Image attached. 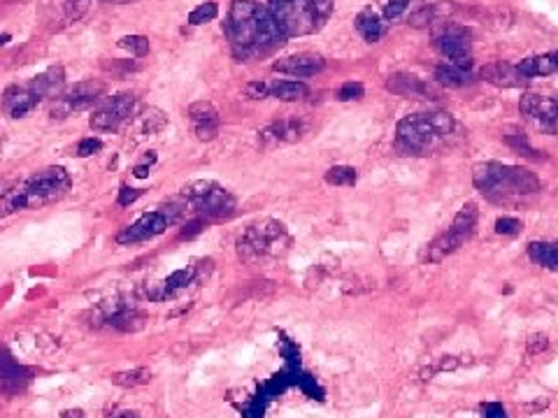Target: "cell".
<instances>
[{
  "label": "cell",
  "mask_w": 558,
  "mask_h": 418,
  "mask_svg": "<svg viewBox=\"0 0 558 418\" xmlns=\"http://www.w3.org/2000/svg\"><path fill=\"white\" fill-rule=\"evenodd\" d=\"M224 35L242 63L272 56L289 40L270 7L259 0H233L224 19Z\"/></svg>",
  "instance_id": "cell-1"
},
{
  "label": "cell",
  "mask_w": 558,
  "mask_h": 418,
  "mask_svg": "<svg viewBox=\"0 0 558 418\" xmlns=\"http://www.w3.org/2000/svg\"><path fill=\"white\" fill-rule=\"evenodd\" d=\"M458 123L449 112H416L407 114L396 126V147L403 154L426 156L447 147L456 137Z\"/></svg>",
  "instance_id": "cell-2"
},
{
  "label": "cell",
  "mask_w": 558,
  "mask_h": 418,
  "mask_svg": "<svg viewBox=\"0 0 558 418\" xmlns=\"http://www.w3.org/2000/svg\"><path fill=\"white\" fill-rule=\"evenodd\" d=\"M73 179L63 167H44L21 184H10L0 193V216L16 214L21 209H40L66 198Z\"/></svg>",
  "instance_id": "cell-3"
},
{
  "label": "cell",
  "mask_w": 558,
  "mask_h": 418,
  "mask_svg": "<svg viewBox=\"0 0 558 418\" xmlns=\"http://www.w3.org/2000/svg\"><path fill=\"white\" fill-rule=\"evenodd\" d=\"M472 182L477 191H482L493 202H510L515 198H526L542 189V182L521 165H507L486 161L475 165Z\"/></svg>",
  "instance_id": "cell-4"
},
{
  "label": "cell",
  "mask_w": 558,
  "mask_h": 418,
  "mask_svg": "<svg viewBox=\"0 0 558 418\" xmlns=\"http://www.w3.org/2000/svg\"><path fill=\"white\" fill-rule=\"evenodd\" d=\"M265 5L289 38H303L321 31L333 14V0H268Z\"/></svg>",
  "instance_id": "cell-5"
},
{
  "label": "cell",
  "mask_w": 558,
  "mask_h": 418,
  "mask_svg": "<svg viewBox=\"0 0 558 418\" xmlns=\"http://www.w3.org/2000/svg\"><path fill=\"white\" fill-rule=\"evenodd\" d=\"M289 244H291V237L284 224H279L274 219H261L242 230L235 246H237V256L242 261L256 263L284 254Z\"/></svg>",
  "instance_id": "cell-6"
},
{
  "label": "cell",
  "mask_w": 558,
  "mask_h": 418,
  "mask_svg": "<svg viewBox=\"0 0 558 418\" xmlns=\"http://www.w3.org/2000/svg\"><path fill=\"white\" fill-rule=\"evenodd\" d=\"M182 198L189 204L191 214H198L200 219H210V221H221V219H230L235 214L237 200L235 195L226 191L224 186L210 179H198L186 184L182 189Z\"/></svg>",
  "instance_id": "cell-7"
},
{
  "label": "cell",
  "mask_w": 558,
  "mask_h": 418,
  "mask_svg": "<svg viewBox=\"0 0 558 418\" xmlns=\"http://www.w3.org/2000/svg\"><path fill=\"white\" fill-rule=\"evenodd\" d=\"M477 221H480V209H477V204H472V202L463 204L458 214L454 216V221H451V226L428 244L426 256L423 258H426L428 263H440V261H445L447 256L458 251V249L475 235Z\"/></svg>",
  "instance_id": "cell-8"
},
{
  "label": "cell",
  "mask_w": 558,
  "mask_h": 418,
  "mask_svg": "<svg viewBox=\"0 0 558 418\" xmlns=\"http://www.w3.org/2000/svg\"><path fill=\"white\" fill-rule=\"evenodd\" d=\"M135 108H138V98L135 93H117L112 98H105V100L98 103V108L93 110L91 119H88V126H91L95 132H112L119 130L123 123H128L133 117H135Z\"/></svg>",
  "instance_id": "cell-9"
},
{
  "label": "cell",
  "mask_w": 558,
  "mask_h": 418,
  "mask_svg": "<svg viewBox=\"0 0 558 418\" xmlns=\"http://www.w3.org/2000/svg\"><path fill=\"white\" fill-rule=\"evenodd\" d=\"M105 91H108V86H105L103 82H93V79H88V82H79L70 88V91L61 93L58 98L51 100L49 117L51 119H68L70 114L93 108V105H98L103 100Z\"/></svg>",
  "instance_id": "cell-10"
},
{
  "label": "cell",
  "mask_w": 558,
  "mask_h": 418,
  "mask_svg": "<svg viewBox=\"0 0 558 418\" xmlns=\"http://www.w3.org/2000/svg\"><path fill=\"white\" fill-rule=\"evenodd\" d=\"M435 47L451 66L470 70L472 68V38L463 26L449 23L435 35Z\"/></svg>",
  "instance_id": "cell-11"
},
{
  "label": "cell",
  "mask_w": 558,
  "mask_h": 418,
  "mask_svg": "<svg viewBox=\"0 0 558 418\" xmlns=\"http://www.w3.org/2000/svg\"><path fill=\"white\" fill-rule=\"evenodd\" d=\"M519 112L535 128L549 132V135H558V98L526 93L519 103Z\"/></svg>",
  "instance_id": "cell-12"
},
{
  "label": "cell",
  "mask_w": 558,
  "mask_h": 418,
  "mask_svg": "<svg viewBox=\"0 0 558 418\" xmlns=\"http://www.w3.org/2000/svg\"><path fill=\"white\" fill-rule=\"evenodd\" d=\"M172 226V221L167 219V214L163 209L156 211H147V214L140 216L135 224H130L128 228H123L117 235L119 244H138V242H147V239H154L161 233H165V228Z\"/></svg>",
  "instance_id": "cell-13"
},
{
  "label": "cell",
  "mask_w": 558,
  "mask_h": 418,
  "mask_svg": "<svg viewBox=\"0 0 558 418\" xmlns=\"http://www.w3.org/2000/svg\"><path fill=\"white\" fill-rule=\"evenodd\" d=\"M42 98L33 91L29 84L24 86H10L5 88V93L0 95V110H3L10 119H24L26 114L38 110Z\"/></svg>",
  "instance_id": "cell-14"
},
{
  "label": "cell",
  "mask_w": 558,
  "mask_h": 418,
  "mask_svg": "<svg viewBox=\"0 0 558 418\" xmlns=\"http://www.w3.org/2000/svg\"><path fill=\"white\" fill-rule=\"evenodd\" d=\"M324 68H326L324 56L312 54V51H300V54H291L286 58H279L277 63H272L274 73L291 75V77H298V79L314 77V75L321 73Z\"/></svg>",
  "instance_id": "cell-15"
},
{
  "label": "cell",
  "mask_w": 558,
  "mask_h": 418,
  "mask_svg": "<svg viewBox=\"0 0 558 418\" xmlns=\"http://www.w3.org/2000/svg\"><path fill=\"white\" fill-rule=\"evenodd\" d=\"M189 121L200 142H210L219 135V128H221L219 112L215 105L207 100H198V103L189 105Z\"/></svg>",
  "instance_id": "cell-16"
},
{
  "label": "cell",
  "mask_w": 558,
  "mask_h": 418,
  "mask_svg": "<svg viewBox=\"0 0 558 418\" xmlns=\"http://www.w3.org/2000/svg\"><path fill=\"white\" fill-rule=\"evenodd\" d=\"M307 132V126L303 119L298 117H289V119H279L268 123L259 135L265 147H277V145H286V142H298Z\"/></svg>",
  "instance_id": "cell-17"
},
{
  "label": "cell",
  "mask_w": 558,
  "mask_h": 418,
  "mask_svg": "<svg viewBox=\"0 0 558 418\" xmlns=\"http://www.w3.org/2000/svg\"><path fill=\"white\" fill-rule=\"evenodd\" d=\"M386 88L396 95H412V98H430V100H438L440 91L426 79H419L414 75H405V73H398L391 75L386 82Z\"/></svg>",
  "instance_id": "cell-18"
},
{
  "label": "cell",
  "mask_w": 558,
  "mask_h": 418,
  "mask_svg": "<svg viewBox=\"0 0 558 418\" xmlns=\"http://www.w3.org/2000/svg\"><path fill=\"white\" fill-rule=\"evenodd\" d=\"M29 86L42 98V100H44V98H51V100H54V98H58L61 93H63V88H66V70H63V66H51V68L44 70V73L35 75L29 82Z\"/></svg>",
  "instance_id": "cell-19"
},
{
  "label": "cell",
  "mask_w": 558,
  "mask_h": 418,
  "mask_svg": "<svg viewBox=\"0 0 558 418\" xmlns=\"http://www.w3.org/2000/svg\"><path fill=\"white\" fill-rule=\"evenodd\" d=\"M482 79H486L489 84L493 86H505V88H512V86H524L528 79L519 73L517 66H510V63H489L482 68Z\"/></svg>",
  "instance_id": "cell-20"
},
{
  "label": "cell",
  "mask_w": 558,
  "mask_h": 418,
  "mask_svg": "<svg viewBox=\"0 0 558 418\" xmlns=\"http://www.w3.org/2000/svg\"><path fill=\"white\" fill-rule=\"evenodd\" d=\"M517 68L526 79L556 75L558 73V51H547V54L524 58L521 63H517Z\"/></svg>",
  "instance_id": "cell-21"
},
{
  "label": "cell",
  "mask_w": 558,
  "mask_h": 418,
  "mask_svg": "<svg viewBox=\"0 0 558 418\" xmlns=\"http://www.w3.org/2000/svg\"><path fill=\"white\" fill-rule=\"evenodd\" d=\"M353 26H356L358 35L366 42L375 44L379 42L386 35V23H384V16H379L375 10H363L356 14V19H353Z\"/></svg>",
  "instance_id": "cell-22"
},
{
  "label": "cell",
  "mask_w": 558,
  "mask_h": 418,
  "mask_svg": "<svg viewBox=\"0 0 558 418\" xmlns=\"http://www.w3.org/2000/svg\"><path fill=\"white\" fill-rule=\"evenodd\" d=\"M165 126H167L165 114L158 108H147L138 114L135 121H133V132H135V140H143V137L158 135Z\"/></svg>",
  "instance_id": "cell-23"
},
{
  "label": "cell",
  "mask_w": 558,
  "mask_h": 418,
  "mask_svg": "<svg viewBox=\"0 0 558 418\" xmlns=\"http://www.w3.org/2000/svg\"><path fill=\"white\" fill-rule=\"evenodd\" d=\"M110 325H114L121 333H138L145 328V316L143 311H138L135 307H117L112 314L105 318Z\"/></svg>",
  "instance_id": "cell-24"
},
{
  "label": "cell",
  "mask_w": 558,
  "mask_h": 418,
  "mask_svg": "<svg viewBox=\"0 0 558 418\" xmlns=\"http://www.w3.org/2000/svg\"><path fill=\"white\" fill-rule=\"evenodd\" d=\"M309 88L305 82H296V79H277V82L270 84V95L277 98V100L284 103H296L307 98Z\"/></svg>",
  "instance_id": "cell-25"
},
{
  "label": "cell",
  "mask_w": 558,
  "mask_h": 418,
  "mask_svg": "<svg viewBox=\"0 0 558 418\" xmlns=\"http://www.w3.org/2000/svg\"><path fill=\"white\" fill-rule=\"evenodd\" d=\"M435 82L447 88H460L472 82V73L470 70L451 66V63H442L435 68Z\"/></svg>",
  "instance_id": "cell-26"
},
{
  "label": "cell",
  "mask_w": 558,
  "mask_h": 418,
  "mask_svg": "<svg viewBox=\"0 0 558 418\" xmlns=\"http://www.w3.org/2000/svg\"><path fill=\"white\" fill-rule=\"evenodd\" d=\"M530 261L547 270H558V242H533L528 244Z\"/></svg>",
  "instance_id": "cell-27"
},
{
  "label": "cell",
  "mask_w": 558,
  "mask_h": 418,
  "mask_svg": "<svg viewBox=\"0 0 558 418\" xmlns=\"http://www.w3.org/2000/svg\"><path fill=\"white\" fill-rule=\"evenodd\" d=\"M149 381H152V370H147V367H135V370H126V372H117V375H112V384H117L121 388L147 386Z\"/></svg>",
  "instance_id": "cell-28"
},
{
  "label": "cell",
  "mask_w": 558,
  "mask_h": 418,
  "mask_svg": "<svg viewBox=\"0 0 558 418\" xmlns=\"http://www.w3.org/2000/svg\"><path fill=\"white\" fill-rule=\"evenodd\" d=\"M358 179V174L349 165H335L326 172V182L331 186H353Z\"/></svg>",
  "instance_id": "cell-29"
},
{
  "label": "cell",
  "mask_w": 558,
  "mask_h": 418,
  "mask_svg": "<svg viewBox=\"0 0 558 418\" xmlns=\"http://www.w3.org/2000/svg\"><path fill=\"white\" fill-rule=\"evenodd\" d=\"M119 47L130 51V54L138 56V58L149 54V40L145 38V35H123V38L119 40Z\"/></svg>",
  "instance_id": "cell-30"
},
{
  "label": "cell",
  "mask_w": 558,
  "mask_h": 418,
  "mask_svg": "<svg viewBox=\"0 0 558 418\" xmlns=\"http://www.w3.org/2000/svg\"><path fill=\"white\" fill-rule=\"evenodd\" d=\"M217 14H219V5L215 3V0H210V3L198 5L196 10L189 14V23H191V26H200V23L215 21Z\"/></svg>",
  "instance_id": "cell-31"
},
{
  "label": "cell",
  "mask_w": 558,
  "mask_h": 418,
  "mask_svg": "<svg viewBox=\"0 0 558 418\" xmlns=\"http://www.w3.org/2000/svg\"><path fill=\"white\" fill-rule=\"evenodd\" d=\"M21 367L12 360V355L0 349V379H19Z\"/></svg>",
  "instance_id": "cell-32"
},
{
  "label": "cell",
  "mask_w": 558,
  "mask_h": 418,
  "mask_svg": "<svg viewBox=\"0 0 558 418\" xmlns=\"http://www.w3.org/2000/svg\"><path fill=\"white\" fill-rule=\"evenodd\" d=\"M363 93H366V88H363L361 82H344V84L338 88V100H342V103L361 100Z\"/></svg>",
  "instance_id": "cell-33"
},
{
  "label": "cell",
  "mask_w": 558,
  "mask_h": 418,
  "mask_svg": "<svg viewBox=\"0 0 558 418\" xmlns=\"http://www.w3.org/2000/svg\"><path fill=\"white\" fill-rule=\"evenodd\" d=\"M505 140L510 142V147H515V149L521 151V154H524V156H528V158H537V151L528 145L526 135H521V132H515V135H505Z\"/></svg>",
  "instance_id": "cell-34"
},
{
  "label": "cell",
  "mask_w": 558,
  "mask_h": 418,
  "mask_svg": "<svg viewBox=\"0 0 558 418\" xmlns=\"http://www.w3.org/2000/svg\"><path fill=\"white\" fill-rule=\"evenodd\" d=\"M100 149H103V140H100V137H84V140L77 145V156H79V158L93 156V154H98Z\"/></svg>",
  "instance_id": "cell-35"
},
{
  "label": "cell",
  "mask_w": 558,
  "mask_h": 418,
  "mask_svg": "<svg viewBox=\"0 0 558 418\" xmlns=\"http://www.w3.org/2000/svg\"><path fill=\"white\" fill-rule=\"evenodd\" d=\"M410 3L412 0H386V5H384V19L386 21H393V19H398L407 7H410Z\"/></svg>",
  "instance_id": "cell-36"
},
{
  "label": "cell",
  "mask_w": 558,
  "mask_h": 418,
  "mask_svg": "<svg viewBox=\"0 0 558 418\" xmlns=\"http://www.w3.org/2000/svg\"><path fill=\"white\" fill-rule=\"evenodd\" d=\"M521 230V221L512 216H502L495 221V233L498 235H517Z\"/></svg>",
  "instance_id": "cell-37"
},
{
  "label": "cell",
  "mask_w": 558,
  "mask_h": 418,
  "mask_svg": "<svg viewBox=\"0 0 558 418\" xmlns=\"http://www.w3.org/2000/svg\"><path fill=\"white\" fill-rule=\"evenodd\" d=\"M244 93L249 95V98H254V100H263V98H268L270 95V84H265V82H249L244 86Z\"/></svg>",
  "instance_id": "cell-38"
},
{
  "label": "cell",
  "mask_w": 558,
  "mask_h": 418,
  "mask_svg": "<svg viewBox=\"0 0 558 418\" xmlns=\"http://www.w3.org/2000/svg\"><path fill=\"white\" fill-rule=\"evenodd\" d=\"M154 163H156V151H149V154L143 158V163H138L135 167H133V174H135L138 179H145Z\"/></svg>",
  "instance_id": "cell-39"
},
{
  "label": "cell",
  "mask_w": 558,
  "mask_h": 418,
  "mask_svg": "<svg viewBox=\"0 0 558 418\" xmlns=\"http://www.w3.org/2000/svg\"><path fill=\"white\" fill-rule=\"evenodd\" d=\"M140 195H143V191H140V189H130V186H121L117 202L121 204V207H128V204L135 202V200L140 198Z\"/></svg>",
  "instance_id": "cell-40"
},
{
  "label": "cell",
  "mask_w": 558,
  "mask_h": 418,
  "mask_svg": "<svg viewBox=\"0 0 558 418\" xmlns=\"http://www.w3.org/2000/svg\"><path fill=\"white\" fill-rule=\"evenodd\" d=\"M88 3H91V0H68L66 10H68V16H70V19H79V16H82V14L86 12Z\"/></svg>",
  "instance_id": "cell-41"
},
{
  "label": "cell",
  "mask_w": 558,
  "mask_h": 418,
  "mask_svg": "<svg viewBox=\"0 0 558 418\" xmlns=\"http://www.w3.org/2000/svg\"><path fill=\"white\" fill-rule=\"evenodd\" d=\"M202 228H205V219H196V221H191V224H186L184 226V230L180 233V237L182 239H191V237H196L198 233H202Z\"/></svg>",
  "instance_id": "cell-42"
},
{
  "label": "cell",
  "mask_w": 558,
  "mask_h": 418,
  "mask_svg": "<svg viewBox=\"0 0 558 418\" xmlns=\"http://www.w3.org/2000/svg\"><path fill=\"white\" fill-rule=\"evenodd\" d=\"M547 346H549V342H547V337H544V335H533V337H530V342H528L530 353H539V351H544Z\"/></svg>",
  "instance_id": "cell-43"
},
{
  "label": "cell",
  "mask_w": 558,
  "mask_h": 418,
  "mask_svg": "<svg viewBox=\"0 0 558 418\" xmlns=\"http://www.w3.org/2000/svg\"><path fill=\"white\" fill-rule=\"evenodd\" d=\"M103 68L108 70H138L135 61H112V63H103Z\"/></svg>",
  "instance_id": "cell-44"
},
{
  "label": "cell",
  "mask_w": 558,
  "mask_h": 418,
  "mask_svg": "<svg viewBox=\"0 0 558 418\" xmlns=\"http://www.w3.org/2000/svg\"><path fill=\"white\" fill-rule=\"evenodd\" d=\"M484 416L486 418H507L505 416V409L500 404H484Z\"/></svg>",
  "instance_id": "cell-45"
},
{
  "label": "cell",
  "mask_w": 558,
  "mask_h": 418,
  "mask_svg": "<svg viewBox=\"0 0 558 418\" xmlns=\"http://www.w3.org/2000/svg\"><path fill=\"white\" fill-rule=\"evenodd\" d=\"M61 418H84V414L79 409H68V412L61 414Z\"/></svg>",
  "instance_id": "cell-46"
},
{
  "label": "cell",
  "mask_w": 558,
  "mask_h": 418,
  "mask_svg": "<svg viewBox=\"0 0 558 418\" xmlns=\"http://www.w3.org/2000/svg\"><path fill=\"white\" fill-rule=\"evenodd\" d=\"M10 40H12V35H10V33H3V35H0V47H5V44L10 42Z\"/></svg>",
  "instance_id": "cell-47"
},
{
  "label": "cell",
  "mask_w": 558,
  "mask_h": 418,
  "mask_svg": "<svg viewBox=\"0 0 558 418\" xmlns=\"http://www.w3.org/2000/svg\"><path fill=\"white\" fill-rule=\"evenodd\" d=\"M105 3H114V5H123V3H133V0H105Z\"/></svg>",
  "instance_id": "cell-48"
},
{
  "label": "cell",
  "mask_w": 558,
  "mask_h": 418,
  "mask_svg": "<svg viewBox=\"0 0 558 418\" xmlns=\"http://www.w3.org/2000/svg\"><path fill=\"white\" fill-rule=\"evenodd\" d=\"M7 186H10V184H7V182H0V193H3V191L7 189Z\"/></svg>",
  "instance_id": "cell-49"
},
{
  "label": "cell",
  "mask_w": 558,
  "mask_h": 418,
  "mask_svg": "<svg viewBox=\"0 0 558 418\" xmlns=\"http://www.w3.org/2000/svg\"><path fill=\"white\" fill-rule=\"evenodd\" d=\"M119 418H135V416H128V414H126V416H119Z\"/></svg>",
  "instance_id": "cell-50"
}]
</instances>
